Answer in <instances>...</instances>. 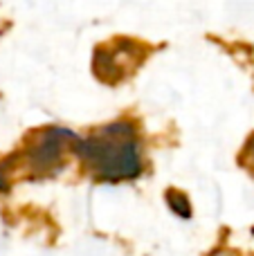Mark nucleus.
<instances>
[{
    "label": "nucleus",
    "mask_w": 254,
    "mask_h": 256,
    "mask_svg": "<svg viewBox=\"0 0 254 256\" xmlns=\"http://www.w3.org/2000/svg\"><path fill=\"white\" fill-rule=\"evenodd\" d=\"M76 155L86 168L108 182L133 180L142 173V146L135 128L126 122L108 124L79 142Z\"/></svg>",
    "instance_id": "1"
},
{
    "label": "nucleus",
    "mask_w": 254,
    "mask_h": 256,
    "mask_svg": "<svg viewBox=\"0 0 254 256\" xmlns=\"http://www.w3.org/2000/svg\"><path fill=\"white\" fill-rule=\"evenodd\" d=\"M146 50L140 43L128 38H120L115 43L99 48L94 54V74L106 84H117V81L126 79L135 68L144 61Z\"/></svg>",
    "instance_id": "2"
},
{
    "label": "nucleus",
    "mask_w": 254,
    "mask_h": 256,
    "mask_svg": "<svg viewBox=\"0 0 254 256\" xmlns=\"http://www.w3.org/2000/svg\"><path fill=\"white\" fill-rule=\"evenodd\" d=\"M79 137L74 132L66 130V128H48L38 135V140L34 142V146L27 153L30 166L38 173L54 171L63 164V160L68 158V153H72L79 148Z\"/></svg>",
    "instance_id": "3"
},
{
    "label": "nucleus",
    "mask_w": 254,
    "mask_h": 256,
    "mask_svg": "<svg viewBox=\"0 0 254 256\" xmlns=\"http://www.w3.org/2000/svg\"><path fill=\"white\" fill-rule=\"evenodd\" d=\"M166 202H169V207L174 209L180 218H189V216H192V204H189V200L184 198L180 191H174V189L166 191Z\"/></svg>",
    "instance_id": "4"
},
{
    "label": "nucleus",
    "mask_w": 254,
    "mask_h": 256,
    "mask_svg": "<svg viewBox=\"0 0 254 256\" xmlns=\"http://www.w3.org/2000/svg\"><path fill=\"white\" fill-rule=\"evenodd\" d=\"M246 158L250 160V166L254 168V137L248 142V148H246Z\"/></svg>",
    "instance_id": "5"
}]
</instances>
